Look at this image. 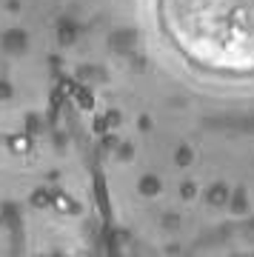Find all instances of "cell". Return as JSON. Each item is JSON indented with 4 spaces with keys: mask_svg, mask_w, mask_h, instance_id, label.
Masks as SVG:
<instances>
[{
    "mask_svg": "<svg viewBox=\"0 0 254 257\" xmlns=\"http://www.w3.org/2000/svg\"><path fill=\"white\" fill-rule=\"evenodd\" d=\"M12 152H29V140L26 138H12Z\"/></svg>",
    "mask_w": 254,
    "mask_h": 257,
    "instance_id": "obj_1",
    "label": "cell"
},
{
    "mask_svg": "<svg viewBox=\"0 0 254 257\" xmlns=\"http://www.w3.org/2000/svg\"><path fill=\"white\" fill-rule=\"evenodd\" d=\"M68 206H72V203H68L66 198H58V208H68Z\"/></svg>",
    "mask_w": 254,
    "mask_h": 257,
    "instance_id": "obj_2",
    "label": "cell"
}]
</instances>
